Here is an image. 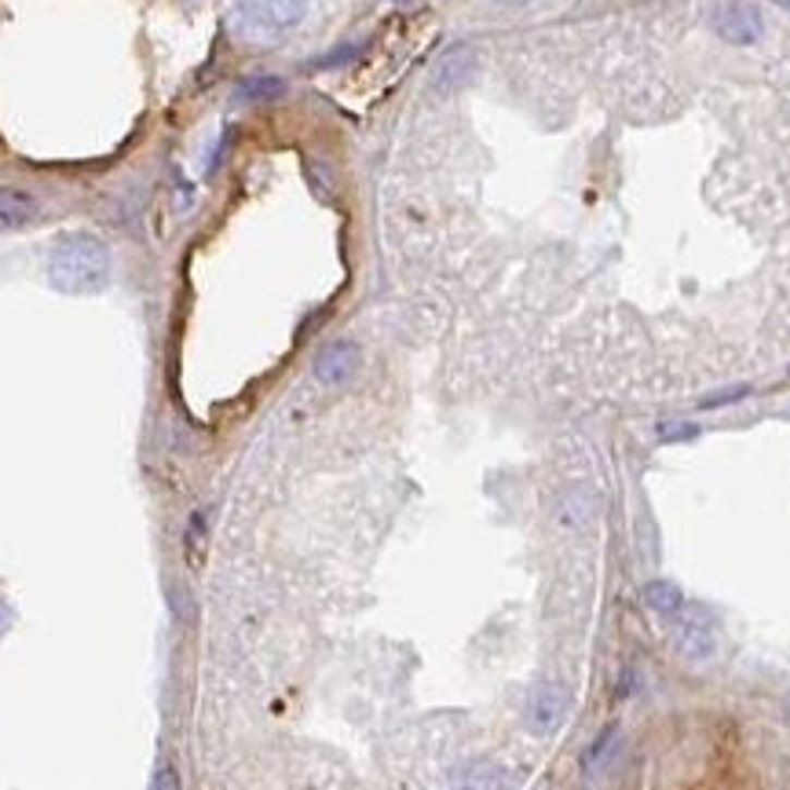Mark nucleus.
Segmentation results:
<instances>
[{
	"label": "nucleus",
	"mask_w": 790,
	"mask_h": 790,
	"mask_svg": "<svg viewBox=\"0 0 790 790\" xmlns=\"http://www.w3.org/2000/svg\"><path fill=\"white\" fill-rule=\"evenodd\" d=\"M110 275H114V256H110V245L99 234L66 231L51 242V253H48L51 290L66 296H92L107 290Z\"/></svg>",
	"instance_id": "f257e3e1"
},
{
	"label": "nucleus",
	"mask_w": 790,
	"mask_h": 790,
	"mask_svg": "<svg viewBox=\"0 0 790 790\" xmlns=\"http://www.w3.org/2000/svg\"><path fill=\"white\" fill-rule=\"evenodd\" d=\"M717 34H721L728 45H754L757 37H762V12H757L754 4H743V0H736V4H725L721 12L714 19Z\"/></svg>",
	"instance_id": "39448f33"
},
{
	"label": "nucleus",
	"mask_w": 790,
	"mask_h": 790,
	"mask_svg": "<svg viewBox=\"0 0 790 790\" xmlns=\"http://www.w3.org/2000/svg\"><path fill=\"white\" fill-rule=\"evenodd\" d=\"M571 714V692L557 681H542L527 700V728L535 736H552Z\"/></svg>",
	"instance_id": "7ed1b4c3"
},
{
	"label": "nucleus",
	"mask_w": 790,
	"mask_h": 790,
	"mask_svg": "<svg viewBox=\"0 0 790 790\" xmlns=\"http://www.w3.org/2000/svg\"><path fill=\"white\" fill-rule=\"evenodd\" d=\"M659 436L666 439V443H670V439H695V436H700V428H695V425H663Z\"/></svg>",
	"instance_id": "4468645a"
},
{
	"label": "nucleus",
	"mask_w": 790,
	"mask_h": 790,
	"mask_svg": "<svg viewBox=\"0 0 790 790\" xmlns=\"http://www.w3.org/2000/svg\"><path fill=\"white\" fill-rule=\"evenodd\" d=\"M644 604L659 615H677L684 604V593L677 590L673 582H648V586H644Z\"/></svg>",
	"instance_id": "9d476101"
},
{
	"label": "nucleus",
	"mask_w": 790,
	"mask_h": 790,
	"mask_svg": "<svg viewBox=\"0 0 790 790\" xmlns=\"http://www.w3.org/2000/svg\"><path fill=\"white\" fill-rule=\"evenodd\" d=\"M506 768L495 762H472L454 776V790H506Z\"/></svg>",
	"instance_id": "6e6552de"
},
{
	"label": "nucleus",
	"mask_w": 790,
	"mask_h": 790,
	"mask_svg": "<svg viewBox=\"0 0 790 790\" xmlns=\"http://www.w3.org/2000/svg\"><path fill=\"white\" fill-rule=\"evenodd\" d=\"M358 363H363V355L352 341H333L315 358V381L326 388H341L358 374Z\"/></svg>",
	"instance_id": "20e7f679"
},
{
	"label": "nucleus",
	"mask_w": 790,
	"mask_h": 790,
	"mask_svg": "<svg viewBox=\"0 0 790 790\" xmlns=\"http://www.w3.org/2000/svg\"><path fill=\"white\" fill-rule=\"evenodd\" d=\"M40 205L23 187H0V231H23L37 220Z\"/></svg>",
	"instance_id": "0eeeda50"
},
{
	"label": "nucleus",
	"mask_w": 790,
	"mask_h": 790,
	"mask_svg": "<svg viewBox=\"0 0 790 790\" xmlns=\"http://www.w3.org/2000/svg\"><path fill=\"white\" fill-rule=\"evenodd\" d=\"M495 4H506V8H523V4H531V0H495Z\"/></svg>",
	"instance_id": "dca6fc26"
},
{
	"label": "nucleus",
	"mask_w": 790,
	"mask_h": 790,
	"mask_svg": "<svg viewBox=\"0 0 790 790\" xmlns=\"http://www.w3.org/2000/svg\"><path fill=\"white\" fill-rule=\"evenodd\" d=\"M285 96V81L282 77H250L239 85L242 102H275Z\"/></svg>",
	"instance_id": "9b49d317"
},
{
	"label": "nucleus",
	"mask_w": 790,
	"mask_h": 790,
	"mask_svg": "<svg viewBox=\"0 0 790 790\" xmlns=\"http://www.w3.org/2000/svg\"><path fill=\"white\" fill-rule=\"evenodd\" d=\"M256 37H279L307 15V0H231Z\"/></svg>",
	"instance_id": "f03ea898"
},
{
	"label": "nucleus",
	"mask_w": 790,
	"mask_h": 790,
	"mask_svg": "<svg viewBox=\"0 0 790 790\" xmlns=\"http://www.w3.org/2000/svg\"><path fill=\"white\" fill-rule=\"evenodd\" d=\"M611 740H615V728H608V732H604L600 740L586 751V768H597V762L604 757V751H608V743H611Z\"/></svg>",
	"instance_id": "ddd939ff"
},
{
	"label": "nucleus",
	"mask_w": 790,
	"mask_h": 790,
	"mask_svg": "<svg viewBox=\"0 0 790 790\" xmlns=\"http://www.w3.org/2000/svg\"><path fill=\"white\" fill-rule=\"evenodd\" d=\"M469 74H472V51L469 48H454L436 70V88H454Z\"/></svg>",
	"instance_id": "1a4fd4ad"
},
{
	"label": "nucleus",
	"mask_w": 790,
	"mask_h": 790,
	"mask_svg": "<svg viewBox=\"0 0 790 790\" xmlns=\"http://www.w3.org/2000/svg\"><path fill=\"white\" fill-rule=\"evenodd\" d=\"M673 641H677V652H681L684 659H692V663L710 659V655L717 652V637H714L710 622L700 619V615H692V619H681Z\"/></svg>",
	"instance_id": "423d86ee"
},
{
	"label": "nucleus",
	"mask_w": 790,
	"mask_h": 790,
	"mask_svg": "<svg viewBox=\"0 0 790 790\" xmlns=\"http://www.w3.org/2000/svg\"><path fill=\"white\" fill-rule=\"evenodd\" d=\"M150 790H180V776H177V768L166 765L158 776H154V787Z\"/></svg>",
	"instance_id": "2eb2a0df"
},
{
	"label": "nucleus",
	"mask_w": 790,
	"mask_h": 790,
	"mask_svg": "<svg viewBox=\"0 0 790 790\" xmlns=\"http://www.w3.org/2000/svg\"><path fill=\"white\" fill-rule=\"evenodd\" d=\"M746 392H751V388L746 385H740V388H728V392H717V396H706L703 399V410H714V406H725V403H732V399H743Z\"/></svg>",
	"instance_id": "f8f14e48"
}]
</instances>
